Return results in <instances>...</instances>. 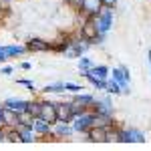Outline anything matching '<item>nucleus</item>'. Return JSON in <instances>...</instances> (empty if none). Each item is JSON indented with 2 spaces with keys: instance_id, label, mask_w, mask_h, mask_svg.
<instances>
[{
  "instance_id": "1",
  "label": "nucleus",
  "mask_w": 151,
  "mask_h": 151,
  "mask_svg": "<svg viewBox=\"0 0 151 151\" xmlns=\"http://www.w3.org/2000/svg\"><path fill=\"white\" fill-rule=\"evenodd\" d=\"M113 18H115L113 8H111V6H103V8L93 16V22H95V26H97V32H99V35H105V36L109 35V30L113 28Z\"/></svg>"
},
{
  "instance_id": "2",
  "label": "nucleus",
  "mask_w": 151,
  "mask_h": 151,
  "mask_svg": "<svg viewBox=\"0 0 151 151\" xmlns=\"http://www.w3.org/2000/svg\"><path fill=\"white\" fill-rule=\"evenodd\" d=\"M89 40L87 38H83L79 32L73 36V42H70V47L67 48V52H65V57L67 58H81L87 50H89Z\"/></svg>"
},
{
  "instance_id": "3",
  "label": "nucleus",
  "mask_w": 151,
  "mask_h": 151,
  "mask_svg": "<svg viewBox=\"0 0 151 151\" xmlns=\"http://www.w3.org/2000/svg\"><path fill=\"white\" fill-rule=\"evenodd\" d=\"M113 81L123 89V93H129V89H127V85L129 81H131V75H129V69L127 67H115V69L111 70V75H109Z\"/></svg>"
},
{
  "instance_id": "4",
  "label": "nucleus",
  "mask_w": 151,
  "mask_h": 151,
  "mask_svg": "<svg viewBox=\"0 0 151 151\" xmlns=\"http://www.w3.org/2000/svg\"><path fill=\"white\" fill-rule=\"evenodd\" d=\"M24 47H26V52H48L50 50V42L47 38H42V36H30L24 42Z\"/></svg>"
},
{
  "instance_id": "5",
  "label": "nucleus",
  "mask_w": 151,
  "mask_h": 151,
  "mask_svg": "<svg viewBox=\"0 0 151 151\" xmlns=\"http://www.w3.org/2000/svg\"><path fill=\"white\" fill-rule=\"evenodd\" d=\"M101 8H103V2L101 0H81L79 12H81L83 20H85V18H93Z\"/></svg>"
},
{
  "instance_id": "6",
  "label": "nucleus",
  "mask_w": 151,
  "mask_h": 151,
  "mask_svg": "<svg viewBox=\"0 0 151 151\" xmlns=\"http://www.w3.org/2000/svg\"><path fill=\"white\" fill-rule=\"evenodd\" d=\"M55 109H57V121H60V123H73L75 113H73V109H70V103H69V101L55 103Z\"/></svg>"
},
{
  "instance_id": "7",
  "label": "nucleus",
  "mask_w": 151,
  "mask_h": 151,
  "mask_svg": "<svg viewBox=\"0 0 151 151\" xmlns=\"http://www.w3.org/2000/svg\"><path fill=\"white\" fill-rule=\"evenodd\" d=\"M117 141H121V143H141V141H145V135L137 129H121V133L117 135Z\"/></svg>"
},
{
  "instance_id": "8",
  "label": "nucleus",
  "mask_w": 151,
  "mask_h": 151,
  "mask_svg": "<svg viewBox=\"0 0 151 151\" xmlns=\"http://www.w3.org/2000/svg\"><path fill=\"white\" fill-rule=\"evenodd\" d=\"M42 121H47L48 125H55L57 123V109H55V103L50 101H42L40 103V117Z\"/></svg>"
},
{
  "instance_id": "9",
  "label": "nucleus",
  "mask_w": 151,
  "mask_h": 151,
  "mask_svg": "<svg viewBox=\"0 0 151 151\" xmlns=\"http://www.w3.org/2000/svg\"><path fill=\"white\" fill-rule=\"evenodd\" d=\"M0 52L8 60V58H16L26 55V47L24 45H0Z\"/></svg>"
},
{
  "instance_id": "10",
  "label": "nucleus",
  "mask_w": 151,
  "mask_h": 151,
  "mask_svg": "<svg viewBox=\"0 0 151 151\" xmlns=\"http://www.w3.org/2000/svg\"><path fill=\"white\" fill-rule=\"evenodd\" d=\"M2 107L8 109V111H12V113H16V115H20V113L26 111V101H24V99H16V97H10V99L4 101Z\"/></svg>"
},
{
  "instance_id": "11",
  "label": "nucleus",
  "mask_w": 151,
  "mask_h": 151,
  "mask_svg": "<svg viewBox=\"0 0 151 151\" xmlns=\"http://www.w3.org/2000/svg\"><path fill=\"white\" fill-rule=\"evenodd\" d=\"M70 131H73V129L69 127V123H60V121H57V123L52 125V133H55V137H57V139L69 137Z\"/></svg>"
},
{
  "instance_id": "12",
  "label": "nucleus",
  "mask_w": 151,
  "mask_h": 151,
  "mask_svg": "<svg viewBox=\"0 0 151 151\" xmlns=\"http://www.w3.org/2000/svg\"><path fill=\"white\" fill-rule=\"evenodd\" d=\"M91 75H95L97 79H103V81H107L109 79V75H111V69L109 67H105V65H93V69L89 70Z\"/></svg>"
},
{
  "instance_id": "13",
  "label": "nucleus",
  "mask_w": 151,
  "mask_h": 151,
  "mask_svg": "<svg viewBox=\"0 0 151 151\" xmlns=\"http://www.w3.org/2000/svg\"><path fill=\"white\" fill-rule=\"evenodd\" d=\"M40 103L42 101H26V113L32 115L35 119L40 117Z\"/></svg>"
},
{
  "instance_id": "14",
  "label": "nucleus",
  "mask_w": 151,
  "mask_h": 151,
  "mask_svg": "<svg viewBox=\"0 0 151 151\" xmlns=\"http://www.w3.org/2000/svg\"><path fill=\"white\" fill-rule=\"evenodd\" d=\"M77 60H79V73H81V75H83V73H89V70L93 69V65H95L87 55H83V57L77 58Z\"/></svg>"
},
{
  "instance_id": "15",
  "label": "nucleus",
  "mask_w": 151,
  "mask_h": 151,
  "mask_svg": "<svg viewBox=\"0 0 151 151\" xmlns=\"http://www.w3.org/2000/svg\"><path fill=\"white\" fill-rule=\"evenodd\" d=\"M105 91H107L109 95H121V93H123V89H121V87H119L111 77L107 79V87H105Z\"/></svg>"
},
{
  "instance_id": "16",
  "label": "nucleus",
  "mask_w": 151,
  "mask_h": 151,
  "mask_svg": "<svg viewBox=\"0 0 151 151\" xmlns=\"http://www.w3.org/2000/svg\"><path fill=\"white\" fill-rule=\"evenodd\" d=\"M42 93H67L65 91V83H52V85H47L45 89H42Z\"/></svg>"
},
{
  "instance_id": "17",
  "label": "nucleus",
  "mask_w": 151,
  "mask_h": 151,
  "mask_svg": "<svg viewBox=\"0 0 151 151\" xmlns=\"http://www.w3.org/2000/svg\"><path fill=\"white\" fill-rule=\"evenodd\" d=\"M65 91H67V93H83V91H85V87H83V85H77V83H65Z\"/></svg>"
},
{
  "instance_id": "18",
  "label": "nucleus",
  "mask_w": 151,
  "mask_h": 151,
  "mask_svg": "<svg viewBox=\"0 0 151 151\" xmlns=\"http://www.w3.org/2000/svg\"><path fill=\"white\" fill-rule=\"evenodd\" d=\"M16 83H18V85H22V87H26L28 91H32V93H35V83H32V81H28V79H16Z\"/></svg>"
},
{
  "instance_id": "19",
  "label": "nucleus",
  "mask_w": 151,
  "mask_h": 151,
  "mask_svg": "<svg viewBox=\"0 0 151 151\" xmlns=\"http://www.w3.org/2000/svg\"><path fill=\"white\" fill-rule=\"evenodd\" d=\"M14 73V67H10V65H4L2 67V75H12Z\"/></svg>"
},
{
  "instance_id": "20",
  "label": "nucleus",
  "mask_w": 151,
  "mask_h": 151,
  "mask_svg": "<svg viewBox=\"0 0 151 151\" xmlns=\"http://www.w3.org/2000/svg\"><path fill=\"white\" fill-rule=\"evenodd\" d=\"M69 6H73V8H77L79 10V6H81V0H65Z\"/></svg>"
},
{
  "instance_id": "21",
  "label": "nucleus",
  "mask_w": 151,
  "mask_h": 151,
  "mask_svg": "<svg viewBox=\"0 0 151 151\" xmlns=\"http://www.w3.org/2000/svg\"><path fill=\"white\" fill-rule=\"evenodd\" d=\"M101 2H103V6H111V8H115L119 0H101Z\"/></svg>"
},
{
  "instance_id": "22",
  "label": "nucleus",
  "mask_w": 151,
  "mask_h": 151,
  "mask_svg": "<svg viewBox=\"0 0 151 151\" xmlns=\"http://www.w3.org/2000/svg\"><path fill=\"white\" fill-rule=\"evenodd\" d=\"M20 69L22 70H30L32 67H30V63H20Z\"/></svg>"
},
{
  "instance_id": "23",
  "label": "nucleus",
  "mask_w": 151,
  "mask_h": 151,
  "mask_svg": "<svg viewBox=\"0 0 151 151\" xmlns=\"http://www.w3.org/2000/svg\"><path fill=\"white\" fill-rule=\"evenodd\" d=\"M147 58H149V70H151V52L147 55Z\"/></svg>"
}]
</instances>
